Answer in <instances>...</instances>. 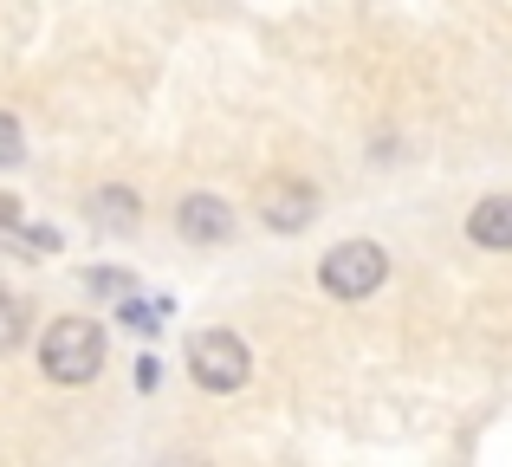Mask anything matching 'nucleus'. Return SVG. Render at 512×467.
<instances>
[{"mask_svg":"<svg viewBox=\"0 0 512 467\" xmlns=\"http://www.w3.org/2000/svg\"><path fill=\"white\" fill-rule=\"evenodd\" d=\"M20 338H26V312H20V299H7V292H0V357H7Z\"/></svg>","mask_w":512,"mask_h":467,"instance_id":"8","label":"nucleus"},{"mask_svg":"<svg viewBox=\"0 0 512 467\" xmlns=\"http://www.w3.org/2000/svg\"><path fill=\"white\" fill-rule=\"evenodd\" d=\"M0 228H7V234L20 228V202H13V195H0Z\"/></svg>","mask_w":512,"mask_h":467,"instance_id":"12","label":"nucleus"},{"mask_svg":"<svg viewBox=\"0 0 512 467\" xmlns=\"http://www.w3.org/2000/svg\"><path fill=\"white\" fill-rule=\"evenodd\" d=\"M39 370H46L52 383H65V390L91 383L104 370V331L91 325V318H59V325H46V338H39Z\"/></svg>","mask_w":512,"mask_h":467,"instance_id":"1","label":"nucleus"},{"mask_svg":"<svg viewBox=\"0 0 512 467\" xmlns=\"http://www.w3.org/2000/svg\"><path fill=\"white\" fill-rule=\"evenodd\" d=\"M156 467H208V461H201V455H163Z\"/></svg>","mask_w":512,"mask_h":467,"instance_id":"13","label":"nucleus"},{"mask_svg":"<svg viewBox=\"0 0 512 467\" xmlns=\"http://www.w3.org/2000/svg\"><path fill=\"white\" fill-rule=\"evenodd\" d=\"M247 370H253L247 338H234V331H195V338H188V377H195L201 390L234 396L240 383H247Z\"/></svg>","mask_w":512,"mask_h":467,"instance_id":"3","label":"nucleus"},{"mask_svg":"<svg viewBox=\"0 0 512 467\" xmlns=\"http://www.w3.org/2000/svg\"><path fill=\"white\" fill-rule=\"evenodd\" d=\"M117 318H124L130 331H156V325H163V305H143V299H124V305H117Z\"/></svg>","mask_w":512,"mask_h":467,"instance_id":"10","label":"nucleus"},{"mask_svg":"<svg viewBox=\"0 0 512 467\" xmlns=\"http://www.w3.org/2000/svg\"><path fill=\"white\" fill-rule=\"evenodd\" d=\"M85 286H91V292H111V299H124L130 279H124V273H85Z\"/></svg>","mask_w":512,"mask_h":467,"instance_id":"11","label":"nucleus"},{"mask_svg":"<svg viewBox=\"0 0 512 467\" xmlns=\"http://www.w3.org/2000/svg\"><path fill=\"white\" fill-rule=\"evenodd\" d=\"M260 221L273 234H305L318 221V189H312V182H299V176H273L260 189Z\"/></svg>","mask_w":512,"mask_h":467,"instance_id":"4","label":"nucleus"},{"mask_svg":"<svg viewBox=\"0 0 512 467\" xmlns=\"http://www.w3.org/2000/svg\"><path fill=\"white\" fill-rule=\"evenodd\" d=\"M91 221H98V228H111V234H130L143 221V208H137V195H130V189L104 182V189H91Z\"/></svg>","mask_w":512,"mask_h":467,"instance_id":"7","label":"nucleus"},{"mask_svg":"<svg viewBox=\"0 0 512 467\" xmlns=\"http://www.w3.org/2000/svg\"><path fill=\"white\" fill-rule=\"evenodd\" d=\"M389 279V253L376 240H338V247L318 260V286L331 299H370L376 286Z\"/></svg>","mask_w":512,"mask_h":467,"instance_id":"2","label":"nucleus"},{"mask_svg":"<svg viewBox=\"0 0 512 467\" xmlns=\"http://www.w3.org/2000/svg\"><path fill=\"white\" fill-rule=\"evenodd\" d=\"M467 234H474V247H487V253H512V195H487V202H474Z\"/></svg>","mask_w":512,"mask_h":467,"instance_id":"6","label":"nucleus"},{"mask_svg":"<svg viewBox=\"0 0 512 467\" xmlns=\"http://www.w3.org/2000/svg\"><path fill=\"white\" fill-rule=\"evenodd\" d=\"M175 234L188 240V247H221V240H234V208L221 202V195H182V208H175Z\"/></svg>","mask_w":512,"mask_h":467,"instance_id":"5","label":"nucleus"},{"mask_svg":"<svg viewBox=\"0 0 512 467\" xmlns=\"http://www.w3.org/2000/svg\"><path fill=\"white\" fill-rule=\"evenodd\" d=\"M13 163H26V130L0 111V169H13Z\"/></svg>","mask_w":512,"mask_h":467,"instance_id":"9","label":"nucleus"}]
</instances>
